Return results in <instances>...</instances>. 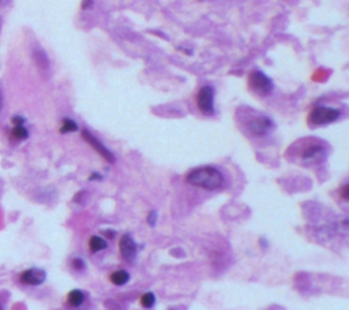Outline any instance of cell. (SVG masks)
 <instances>
[{"label":"cell","mask_w":349,"mask_h":310,"mask_svg":"<svg viewBox=\"0 0 349 310\" xmlns=\"http://www.w3.org/2000/svg\"><path fill=\"white\" fill-rule=\"evenodd\" d=\"M186 181H187V183L192 184L195 187L209 190V191L221 189L225 183V178L221 172L210 165L194 168L192 171L187 174Z\"/></svg>","instance_id":"cell-1"},{"label":"cell","mask_w":349,"mask_h":310,"mask_svg":"<svg viewBox=\"0 0 349 310\" xmlns=\"http://www.w3.org/2000/svg\"><path fill=\"white\" fill-rule=\"evenodd\" d=\"M326 157V146L321 142H305V146L300 151V158L305 164H318Z\"/></svg>","instance_id":"cell-2"},{"label":"cell","mask_w":349,"mask_h":310,"mask_svg":"<svg viewBox=\"0 0 349 310\" xmlns=\"http://www.w3.org/2000/svg\"><path fill=\"white\" fill-rule=\"evenodd\" d=\"M341 112L336 108L330 107H317L311 111L308 116V123L311 126H325L336 122L340 118Z\"/></svg>","instance_id":"cell-3"},{"label":"cell","mask_w":349,"mask_h":310,"mask_svg":"<svg viewBox=\"0 0 349 310\" xmlns=\"http://www.w3.org/2000/svg\"><path fill=\"white\" fill-rule=\"evenodd\" d=\"M248 85L251 90L259 96H269L273 90L272 79L262 71H254L248 77Z\"/></svg>","instance_id":"cell-4"},{"label":"cell","mask_w":349,"mask_h":310,"mask_svg":"<svg viewBox=\"0 0 349 310\" xmlns=\"http://www.w3.org/2000/svg\"><path fill=\"white\" fill-rule=\"evenodd\" d=\"M197 105L203 115L214 114V89L203 86L197 95Z\"/></svg>","instance_id":"cell-5"},{"label":"cell","mask_w":349,"mask_h":310,"mask_svg":"<svg viewBox=\"0 0 349 310\" xmlns=\"http://www.w3.org/2000/svg\"><path fill=\"white\" fill-rule=\"evenodd\" d=\"M119 250H120L121 257L126 261H128V262H131V261L135 259L137 254H138V246H137L135 241L131 238V235H121L120 241H119Z\"/></svg>","instance_id":"cell-6"},{"label":"cell","mask_w":349,"mask_h":310,"mask_svg":"<svg viewBox=\"0 0 349 310\" xmlns=\"http://www.w3.org/2000/svg\"><path fill=\"white\" fill-rule=\"evenodd\" d=\"M45 279H47V273L44 269H40V268H29L19 275V282L26 285L43 284Z\"/></svg>","instance_id":"cell-7"},{"label":"cell","mask_w":349,"mask_h":310,"mask_svg":"<svg viewBox=\"0 0 349 310\" xmlns=\"http://www.w3.org/2000/svg\"><path fill=\"white\" fill-rule=\"evenodd\" d=\"M273 122L270 121L267 116H256L253 121L248 122L247 125L250 133L254 134V135H258V137L266 135V134L273 129Z\"/></svg>","instance_id":"cell-8"},{"label":"cell","mask_w":349,"mask_h":310,"mask_svg":"<svg viewBox=\"0 0 349 310\" xmlns=\"http://www.w3.org/2000/svg\"><path fill=\"white\" fill-rule=\"evenodd\" d=\"M82 137H83V139L88 142V144H90V145L94 148L95 152L101 155L102 158H105V160H107V161H109V163H114L115 156L112 155V152L109 151L108 148H105V146L102 145L101 141H98V139L95 138L94 135L90 133V131H88V130H83Z\"/></svg>","instance_id":"cell-9"},{"label":"cell","mask_w":349,"mask_h":310,"mask_svg":"<svg viewBox=\"0 0 349 310\" xmlns=\"http://www.w3.org/2000/svg\"><path fill=\"white\" fill-rule=\"evenodd\" d=\"M67 302L72 308H79L85 302V292L81 290H72L67 295Z\"/></svg>","instance_id":"cell-10"},{"label":"cell","mask_w":349,"mask_h":310,"mask_svg":"<svg viewBox=\"0 0 349 310\" xmlns=\"http://www.w3.org/2000/svg\"><path fill=\"white\" fill-rule=\"evenodd\" d=\"M109 280H111L115 285H124L126 283H128L130 275H128L127 271L119 269V271H115V272L109 276Z\"/></svg>","instance_id":"cell-11"},{"label":"cell","mask_w":349,"mask_h":310,"mask_svg":"<svg viewBox=\"0 0 349 310\" xmlns=\"http://www.w3.org/2000/svg\"><path fill=\"white\" fill-rule=\"evenodd\" d=\"M108 246V243L105 239H102L101 236H92L89 239V249L92 252H101V250H105Z\"/></svg>","instance_id":"cell-12"},{"label":"cell","mask_w":349,"mask_h":310,"mask_svg":"<svg viewBox=\"0 0 349 310\" xmlns=\"http://www.w3.org/2000/svg\"><path fill=\"white\" fill-rule=\"evenodd\" d=\"M11 137L18 141H23L29 137V131L25 127V125H14L11 129Z\"/></svg>","instance_id":"cell-13"},{"label":"cell","mask_w":349,"mask_h":310,"mask_svg":"<svg viewBox=\"0 0 349 310\" xmlns=\"http://www.w3.org/2000/svg\"><path fill=\"white\" fill-rule=\"evenodd\" d=\"M78 130V125L72 119H69L66 118L63 119V123H62V127H60V133L62 134H67V133H74Z\"/></svg>","instance_id":"cell-14"},{"label":"cell","mask_w":349,"mask_h":310,"mask_svg":"<svg viewBox=\"0 0 349 310\" xmlns=\"http://www.w3.org/2000/svg\"><path fill=\"white\" fill-rule=\"evenodd\" d=\"M156 304V295L153 292H145L142 297H140V305L145 308V309H150Z\"/></svg>","instance_id":"cell-15"},{"label":"cell","mask_w":349,"mask_h":310,"mask_svg":"<svg viewBox=\"0 0 349 310\" xmlns=\"http://www.w3.org/2000/svg\"><path fill=\"white\" fill-rule=\"evenodd\" d=\"M34 59H36V62H37V66L44 67V69H48L49 62H48V57H47V55H45V52L36 51L34 52Z\"/></svg>","instance_id":"cell-16"},{"label":"cell","mask_w":349,"mask_h":310,"mask_svg":"<svg viewBox=\"0 0 349 310\" xmlns=\"http://www.w3.org/2000/svg\"><path fill=\"white\" fill-rule=\"evenodd\" d=\"M71 264H72V268H74V269H76V271H82L83 268H85V262H83V259L78 258V257L72 259V262H71Z\"/></svg>","instance_id":"cell-17"},{"label":"cell","mask_w":349,"mask_h":310,"mask_svg":"<svg viewBox=\"0 0 349 310\" xmlns=\"http://www.w3.org/2000/svg\"><path fill=\"white\" fill-rule=\"evenodd\" d=\"M156 222H157V213L156 212H150L149 213V216H147V223H149V226H156Z\"/></svg>","instance_id":"cell-18"},{"label":"cell","mask_w":349,"mask_h":310,"mask_svg":"<svg viewBox=\"0 0 349 310\" xmlns=\"http://www.w3.org/2000/svg\"><path fill=\"white\" fill-rule=\"evenodd\" d=\"M11 122H13V125H25V119L22 116H14Z\"/></svg>","instance_id":"cell-19"},{"label":"cell","mask_w":349,"mask_h":310,"mask_svg":"<svg viewBox=\"0 0 349 310\" xmlns=\"http://www.w3.org/2000/svg\"><path fill=\"white\" fill-rule=\"evenodd\" d=\"M343 197L345 200H348V186H344L343 189Z\"/></svg>","instance_id":"cell-20"},{"label":"cell","mask_w":349,"mask_h":310,"mask_svg":"<svg viewBox=\"0 0 349 310\" xmlns=\"http://www.w3.org/2000/svg\"><path fill=\"white\" fill-rule=\"evenodd\" d=\"M104 234H105V236H107V238H111V239H112V238L115 236V231H105Z\"/></svg>","instance_id":"cell-21"},{"label":"cell","mask_w":349,"mask_h":310,"mask_svg":"<svg viewBox=\"0 0 349 310\" xmlns=\"http://www.w3.org/2000/svg\"><path fill=\"white\" fill-rule=\"evenodd\" d=\"M8 3H10V0H0V7L7 6Z\"/></svg>","instance_id":"cell-22"},{"label":"cell","mask_w":349,"mask_h":310,"mask_svg":"<svg viewBox=\"0 0 349 310\" xmlns=\"http://www.w3.org/2000/svg\"><path fill=\"white\" fill-rule=\"evenodd\" d=\"M0 310H1V308H0Z\"/></svg>","instance_id":"cell-23"}]
</instances>
